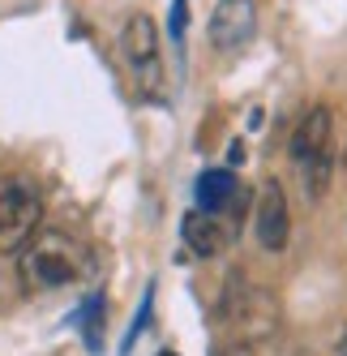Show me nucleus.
Wrapping results in <instances>:
<instances>
[{
	"instance_id": "nucleus-12",
	"label": "nucleus",
	"mask_w": 347,
	"mask_h": 356,
	"mask_svg": "<svg viewBox=\"0 0 347 356\" xmlns=\"http://www.w3.org/2000/svg\"><path fill=\"white\" fill-rule=\"evenodd\" d=\"M343 352H347V339H343Z\"/></svg>"
},
{
	"instance_id": "nucleus-4",
	"label": "nucleus",
	"mask_w": 347,
	"mask_h": 356,
	"mask_svg": "<svg viewBox=\"0 0 347 356\" xmlns=\"http://www.w3.org/2000/svg\"><path fill=\"white\" fill-rule=\"evenodd\" d=\"M253 232H257V245L270 249V253H283V249H287L291 211H287V197H283V185H279V181H266V185H262L257 211H253Z\"/></svg>"
},
{
	"instance_id": "nucleus-6",
	"label": "nucleus",
	"mask_w": 347,
	"mask_h": 356,
	"mask_svg": "<svg viewBox=\"0 0 347 356\" xmlns=\"http://www.w3.org/2000/svg\"><path fill=\"white\" fill-rule=\"evenodd\" d=\"M120 43H125V56L137 73H151L159 65V26H155V17H146V13H133L125 22V35H120Z\"/></svg>"
},
{
	"instance_id": "nucleus-1",
	"label": "nucleus",
	"mask_w": 347,
	"mask_h": 356,
	"mask_svg": "<svg viewBox=\"0 0 347 356\" xmlns=\"http://www.w3.org/2000/svg\"><path fill=\"white\" fill-rule=\"evenodd\" d=\"M43 223V193L22 181V176H5L0 181V253H22Z\"/></svg>"
},
{
	"instance_id": "nucleus-5",
	"label": "nucleus",
	"mask_w": 347,
	"mask_h": 356,
	"mask_svg": "<svg viewBox=\"0 0 347 356\" xmlns=\"http://www.w3.org/2000/svg\"><path fill=\"white\" fill-rule=\"evenodd\" d=\"M330 129H335V116H330V108H309L305 112V120L296 124V134H291V159L296 163H309V159H317V155H326L330 150Z\"/></svg>"
},
{
	"instance_id": "nucleus-10",
	"label": "nucleus",
	"mask_w": 347,
	"mask_h": 356,
	"mask_svg": "<svg viewBox=\"0 0 347 356\" xmlns=\"http://www.w3.org/2000/svg\"><path fill=\"white\" fill-rule=\"evenodd\" d=\"M171 35H185V0H176V5H171Z\"/></svg>"
},
{
	"instance_id": "nucleus-8",
	"label": "nucleus",
	"mask_w": 347,
	"mask_h": 356,
	"mask_svg": "<svg viewBox=\"0 0 347 356\" xmlns=\"http://www.w3.org/2000/svg\"><path fill=\"white\" fill-rule=\"evenodd\" d=\"M232 193H236V176H232L228 168H214V172H202V176H197V207H202V211L219 215V211L232 202Z\"/></svg>"
},
{
	"instance_id": "nucleus-11",
	"label": "nucleus",
	"mask_w": 347,
	"mask_h": 356,
	"mask_svg": "<svg viewBox=\"0 0 347 356\" xmlns=\"http://www.w3.org/2000/svg\"><path fill=\"white\" fill-rule=\"evenodd\" d=\"M159 356H176V352H159Z\"/></svg>"
},
{
	"instance_id": "nucleus-7",
	"label": "nucleus",
	"mask_w": 347,
	"mask_h": 356,
	"mask_svg": "<svg viewBox=\"0 0 347 356\" xmlns=\"http://www.w3.org/2000/svg\"><path fill=\"white\" fill-rule=\"evenodd\" d=\"M180 232H185V245H189L193 253H202V258H214V253L232 241V232H223L219 215H210V211H202V207L185 215Z\"/></svg>"
},
{
	"instance_id": "nucleus-2",
	"label": "nucleus",
	"mask_w": 347,
	"mask_h": 356,
	"mask_svg": "<svg viewBox=\"0 0 347 356\" xmlns=\"http://www.w3.org/2000/svg\"><path fill=\"white\" fill-rule=\"evenodd\" d=\"M82 258L78 245L65 232H35V241L22 249V275L31 288H60L69 279H78Z\"/></svg>"
},
{
	"instance_id": "nucleus-3",
	"label": "nucleus",
	"mask_w": 347,
	"mask_h": 356,
	"mask_svg": "<svg viewBox=\"0 0 347 356\" xmlns=\"http://www.w3.org/2000/svg\"><path fill=\"white\" fill-rule=\"evenodd\" d=\"M257 35V5L253 0H219L210 13V47L214 52H240Z\"/></svg>"
},
{
	"instance_id": "nucleus-9",
	"label": "nucleus",
	"mask_w": 347,
	"mask_h": 356,
	"mask_svg": "<svg viewBox=\"0 0 347 356\" xmlns=\"http://www.w3.org/2000/svg\"><path fill=\"white\" fill-rule=\"evenodd\" d=\"M330 172H335V159H330V150H326V155H317V159H309V163H305V176H309V193H313V197H321V193H326V185H330Z\"/></svg>"
}]
</instances>
